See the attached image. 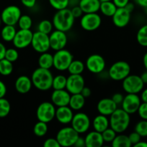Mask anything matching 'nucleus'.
<instances>
[{
    "label": "nucleus",
    "mask_w": 147,
    "mask_h": 147,
    "mask_svg": "<svg viewBox=\"0 0 147 147\" xmlns=\"http://www.w3.org/2000/svg\"><path fill=\"white\" fill-rule=\"evenodd\" d=\"M141 102H145L147 103V88H144L142 90V91L141 92Z\"/></svg>",
    "instance_id": "6e6d98bb"
},
{
    "label": "nucleus",
    "mask_w": 147,
    "mask_h": 147,
    "mask_svg": "<svg viewBox=\"0 0 147 147\" xmlns=\"http://www.w3.org/2000/svg\"><path fill=\"white\" fill-rule=\"evenodd\" d=\"M101 1L99 0H80L79 6L84 14L86 13H97L99 11Z\"/></svg>",
    "instance_id": "b1692460"
},
{
    "label": "nucleus",
    "mask_w": 147,
    "mask_h": 147,
    "mask_svg": "<svg viewBox=\"0 0 147 147\" xmlns=\"http://www.w3.org/2000/svg\"><path fill=\"white\" fill-rule=\"evenodd\" d=\"M80 93L85 98H89V96H91V94H92V90H91V89L89 88V87L84 86Z\"/></svg>",
    "instance_id": "603ef678"
},
{
    "label": "nucleus",
    "mask_w": 147,
    "mask_h": 147,
    "mask_svg": "<svg viewBox=\"0 0 147 147\" xmlns=\"http://www.w3.org/2000/svg\"><path fill=\"white\" fill-rule=\"evenodd\" d=\"M53 27H54L51 21L48 20H43L37 24V31L44 33V34H50L53 31Z\"/></svg>",
    "instance_id": "c9c22d12"
},
{
    "label": "nucleus",
    "mask_w": 147,
    "mask_h": 147,
    "mask_svg": "<svg viewBox=\"0 0 147 147\" xmlns=\"http://www.w3.org/2000/svg\"><path fill=\"white\" fill-rule=\"evenodd\" d=\"M118 7L115 6L112 1H102L99 7V11L105 17H112L116 11Z\"/></svg>",
    "instance_id": "cd10ccee"
},
{
    "label": "nucleus",
    "mask_w": 147,
    "mask_h": 147,
    "mask_svg": "<svg viewBox=\"0 0 147 147\" xmlns=\"http://www.w3.org/2000/svg\"><path fill=\"white\" fill-rule=\"evenodd\" d=\"M99 1L102 2V1H112V0H99Z\"/></svg>",
    "instance_id": "0e129e2a"
},
{
    "label": "nucleus",
    "mask_w": 147,
    "mask_h": 147,
    "mask_svg": "<svg viewBox=\"0 0 147 147\" xmlns=\"http://www.w3.org/2000/svg\"><path fill=\"white\" fill-rule=\"evenodd\" d=\"M44 147H60L59 142L56 139V138H48L46 140H45L43 143Z\"/></svg>",
    "instance_id": "a18cd8bd"
},
{
    "label": "nucleus",
    "mask_w": 147,
    "mask_h": 147,
    "mask_svg": "<svg viewBox=\"0 0 147 147\" xmlns=\"http://www.w3.org/2000/svg\"><path fill=\"white\" fill-rule=\"evenodd\" d=\"M79 134L71 126H65L59 129L56 134V139L61 146L70 147L74 145Z\"/></svg>",
    "instance_id": "39448f33"
},
{
    "label": "nucleus",
    "mask_w": 147,
    "mask_h": 147,
    "mask_svg": "<svg viewBox=\"0 0 147 147\" xmlns=\"http://www.w3.org/2000/svg\"><path fill=\"white\" fill-rule=\"evenodd\" d=\"M48 131V123L43 121H38L33 126V133L37 137H43Z\"/></svg>",
    "instance_id": "72a5a7b5"
},
{
    "label": "nucleus",
    "mask_w": 147,
    "mask_h": 147,
    "mask_svg": "<svg viewBox=\"0 0 147 147\" xmlns=\"http://www.w3.org/2000/svg\"><path fill=\"white\" fill-rule=\"evenodd\" d=\"M33 87L31 78L27 76H20L16 79L14 83V88L17 92L20 94H26L29 93Z\"/></svg>",
    "instance_id": "4be33fe9"
},
{
    "label": "nucleus",
    "mask_w": 147,
    "mask_h": 147,
    "mask_svg": "<svg viewBox=\"0 0 147 147\" xmlns=\"http://www.w3.org/2000/svg\"><path fill=\"white\" fill-rule=\"evenodd\" d=\"M84 86L85 80L82 74H70L69 77H67L66 89L71 95L80 93Z\"/></svg>",
    "instance_id": "f3484780"
},
{
    "label": "nucleus",
    "mask_w": 147,
    "mask_h": 147,
    "mask_svg": "<svg viewBox=\"0 0 147 147\" xmlns=\"http://www.w3.org/2000/svg\"><path fill=\"white\" fill-rule=\"evenodd\" d=\"M131 66L126 61L120 60L114 63L108 70V76L115 81H122L131 74Z\"/></svg>",
    "instance_id": "20e7f679"
},
{
    "label": "nucleus",
    "mask_w": 147,
    "mask_h": 147,
    "mask_svg": "<svg viewBox=\"0 0 147 147\" xmlns=\"http://www.w3.org/2000/svg\"><path fill=\"white\" fill-rule=\"evenodd\" d=\"M106 63L102 55L92 54L89 55L85 62V67L93 74H100L105 70Z\"/></svg>",
    "instance_id": "ddd939ff"
},
{
    "label": "nucleus",
    "mask_w": 147,
    "mask_h": 147,
    "mask_svg": "<svg viewBox=\"0 0 147 147\" xmlns=\"http://www.w3.org/2000/svg\"><path fill=\"white\" fill-rule=\"evenodd\" d=\"M1 22H1V17H0V25H1Z\"/></svg>",
    "instance_id": "69168bd1"
},
{
    "label": "nucleus",
    "mask_w": 147,
    "mask_h": 147,
    "mask_svg": "<svg viewBox=\"0 0 147 147\" xmlns=\"http://www.w3.org/2000/svg\"><path fill=\"white\" fill-rule=\"evenodd\" d=\"M71 126L79 134H82L87 132L90 128V119L85 113L79 112L74 115Z\"/></svg>",
    "instance_id": "f8f14e48"
},
{
    "label": "nucleus",
    "mask_w": 147,
    "mask_h": 147,
    "mask_svg": "<svg viewBox=\"0 0 147 147\" xmlns=\"http://www.w3.org/2000/svg\"><path fill=\"white\" fill-rule=\"evenodd\" d=\"M141 103V98L138 94L127 93L121 103V109L130 115H132L137 113Z\"/></svg>",
    "instance_id": "2eb2a0df"
},
{
    "label": "nucleus",
    "mask_w": 147,
    "mask_h": 147,
    "mask_svg": "<svg viewBox=\"0 0 147 147\" xmlns=\"http://www.w3.org/2000/svg\"><path fill=\"white\" fill-rule=\"evenodd\" d=\"M101 24L102 18L97 13H86L81 17L80 26L85 31H95L100 27Z\"/></svg>",
    "instance_id": "9b49d317"
},
{
    "label": "nucleus",
    "mask_w": 147,
    "mask_h": 147,
    "mask_svg": "<svg viewBox=\"0 0 147 147\" xmlns=\"http://www.w3.org/2000/svg\"><path fill=\"white\" fill-rule=\"evenodd\" d=\"M13 71V63L7 59L3 58L0 60V74L3 76H8Z\"/></svg>",
    "instance_id": "f704fd0d"
},
{
    "label": "nucleus",
    "mask_w": 147,
    "mask_h": 147,
    "mask_svg": "<svg viewBox=\"0 0 147 147\" xmlns=\"http://www.w3.org/2000/svg\"><path fill=\"white\" fill-rule=\"evenodd\" d=\"M66 80H67V78L63 75L60 74L53 76V82H52V88H53V90L66 89Z\"/></svg>",
    "instance_id": "473e14b6"
},
{
    "label": "nucleus",
    "mask_w": 147,
    "mask_h": 147,
    "mask_svg": "<svg viewBox=\"0 0 147 147\" xmlns=\"http://www.w3.org/2000/svg\"><path fill=\"white\" fill-rule=\"evenodd\" d=\"M6 50H7V48H6L5 45L0 42V60L4 58Z\"/></svg>",
    "instance_id": "5fc2aeb1"
},
{
    "label": "nucleus",
    "mask_w": 147,
    "mask_h": 147,
    "mask_svg": "<svg viewBox=\"0 0 147 147\" xmlns=\"http://www.w3.org/2000/svg\"><path fill=\"white\" fill-rule=\"evenodd\" d=\"M144 83L140 76L131 75L122 80V90L126 93L138 94L144 88Z\"/></svg>",
    "instance_id": "0eeeda50"
},
{
    "label": "nucleus",
    "mask_w": 147,
    "mask_h": 147,
    "mask_svg": "<svg viewBox=\"0 0 147 147\" xmlns=\"http://www.w3.org/2000/svg\"><path fill=\"white\" fill-rule=\"evenodd\" d=\"M33 32L31 30L20 29L16 32L12 40L13 45L16 49H24L31 45Z\"/></svg>",
    "instance_id": "4468645a"
},
{
    "label": "nucleus",
    "mask_w": 147,
    "mask_h": 147,
    "mask_svg": "<svg viewBox=\"0 0 147 147\" xmlns=\"http://www.w3.org/2000/svg\"><path fill=\"white\" fill-rule=\"evenodd\" d=\"M48 2L50 5L57 11L68 8L70 0H48Z\"/></svg>",
    "instance_id": "ea45409f"
},
{
    "label": "nucleus",
    "mask_w": 147,
    "mask_h": 147,
    "mask_svg": "<svg viewBox=\"0 0 147 147\" xmlns=\"http://www.w3.org/2000/svg\"><path fill=\"white\" fill-rule=\"evenodd\" d=\"M85 69V65L79 60H73L69 65L67 70L69 74L80 75L82 74Z\"/></svg>",
    "instance_id": "7c9ffc66"
},
{
    "label": "nucleus",
    "mask_w": 147,
    "mask_h": 147,
    "mask_svg": "<svg viewBox=\"0 0 147 147\" xmlns=\"http://www.w3.org/2000/svg\"><path fill=\"white\" fill-rule=\"evenodd\" d=\"M20 29L22 30H30L33 26V20L27 14H22L17 22Z\"/></svg>",
    "instance_id": "e433bc0d"
},
{
    "label": "nucleus",
    "mask_w": 147,
    "mask_h": 147,
    "mask_svg": "<svg viewBox=\"0 0 147 147\" xmlns=\"http://www.w3.org/2000/svg\"><path fill=\"white\" fill-rule=\"evenodd\" d=\"M50 49L54 51L64 49L68 43V37L66 32L56 30L49 34Z\"/></svg>",
    "instance_id": "dca6fc26"
},
{
    "label": "nucleus",
    "mask_w": 147,
    "mask_h": 147,
    "mask_svg": "<svg viewBox=\"0 0 147 147\" xmlns=\"http://www.w3.org/2000/svg\"><path fill=\"white\" fill-rule=\"evenodd\" d=\"M74 146L76 147H84L85 146V140L84 138H82L81 136H79L77 140L75 142Z\"/></svg>",
    "instance_id": "864d4df0"
},
{
    "label": "nucleus",
    "mask_w": 147,
    "mask_h": 147,
    "mask_svg": "<svg viewBox=\"0 0 147 147\" xmlns=\"http://www.w3.org/2000/svg\"><path fill=\"white\" fill-rule=\"evenodd\" d=\"M37 63L40 67L50 70L51 67H53V55L49 53L48 51L40 53Z\"/></svg>",
    "instance_id": "bb28decb"
},
{
    "label": "nucleus",
    "mask_w": 147,
    "mask_h": 147,
    "mask_svg": "<svg viewBox=\"0 0 147 147\" xmlns=\"http://www.w3.org/2000/svg\"><path fill=\"white\" fill-rule=\"evenodd\" d=\"M128 138H129V140L131 142L132 146H134V145L136 144L137 143L140 142L141 140V136L138 134L137 132H135L134 131L133 132H131L129 135H128Z\"/></svg>",
    "instance_id": "c03bdc74"
},
{
    "label": "nucleus",
    "mask_w": 147,
    "mask_h": 147,
    "mask_svg": "<svg viewBox=\"0 0 147 147\" xmlns=\"http://www.w3.org/2000/svg\"><path fill=\"white\" fill-rule=\"evenodd\" d=\"M19 53L16 48H8L6 50L4 58L7 59V60L12 62V63H14L17 61Z\"/></svg>",
    "instance_id": "79ce46f5"
},
{
    "label": "nucleus",
    "mask_w": 147,
    "mask_h": 147,
    "mask_svg": "<svg viewBox=\"0 0 147 147\" xmlns=\"http://www.w3.org/2000/svg\"><path fill=\"white\" fill-rule=\"evenodd\" d=\"M31 46L35 51L40 54L48 52L50 49L49 34H44L39 31L33 32Z\"/></svg>",
    "instance_id": "9d476101"
},
{
    "label": "nucleus",
    "mask_w": 147,
    "mask_h": 147,
    "mask_svg": "<svg viewBox=\"0 0 147 147\" xmlns=\"http://www.w3.org/2000/svg\"><path fill=\"white\" fill-rule=\"evenodd\" d=\"M134 131L138 134L142 138L147 136V120L141 119L135 124Z\"/></svg>",
    "instance_id": "58836bf2"
},
{
    "label": "nucleus",
    "mask_w": 147,
    "mask_h": 147,
    "mask_svg": "<svg viewBox=\"0 0 147 147\" xmlns=\"http://www.w3.org/2000/svg\"><path fill=\"white\" fill-rule=\"evenodd\" d=\"M111 98H112V100H113V101L118 106V105H121V103H122V100H123V98H124V96L122 94V93H114V94L112 95Z\"/></svg>",
    "instance_id": "de8ad7c7"
},
{
    "label": "nucleus",
    "mask_w": 147,
    "mask_h": 147,
    "mask_svg": "<svg viewBox=\"0 0 147 147\" xmlns=\"http://www.w3.org/2000/svg\"><path fill=\"white\" fill-rule=\"evenodd\" d=\"M85 98L81 93L71 94L69 100V106L73 111H80L85 105Z\"/></svg>",
    "instance_id": "a878e982"
},
{
    "label": "nucleus",
    "mask_w": 147,
    "mask_h": 147,
    "mask_svg": "<svg viewBox=\"0 0 147 147\" xmlns=\"http://www.w3.org/2000/svg\"><path fill=\"white\" fill-rule=\"evenodd\" d=\"M134 147H147V142H144V141H140L138 143L134 145Z\"/></svg>",
    "instance_id": "052dcab7"
},
{
    "label": "nucleus",
    "mask_w": 147,
    "mask_h": 147,
    "mask_svg": "<svg viewBox=\"0 0 147 147\" xmlns=\"http://www.w3.org/2000/svg\"><path fill=\"white\" fill-rule=\"evenodd\" d=\"M22 4L27 8H33L35 6L37 0H20Z\"/></svg>",
    "instance_id": "09e8293b"
},
{
    "label": "nucleus",
    "mask_w": 147,
    "mask_h": 147,
    "mask_svg": "<svg viewBox=\"0 0 147 147\" xmlns=\"http://www.w3.org/2000/svg\"><path fill=\"white\" fill-rule=\"evenodd\" d=\"M75 17L72 14L71 9L66 8L57 10L53 17L52 22L56 30L67 32L73 27Z\"/></svg>",
    "instance_id": "f03ea898"
},
{
    "label": "nucleus",
    "mask_w": 147,
    "mask_h": 147,
    "mask_svg": "<svg viewBox=\"0 0 147 147\" xmlns=\"http://www.w3.org/2000/svg\"><path fill=\"white\" fill-rule=\"evenodd\" d=\"M21 15L22 11L20 7L16 5H10L2 10L0 17L4 24L15 26Z\"/></svg>",
    "instance_id": "1a4fd4ad"
},
{
    "label": "nucleus",
    "mask_w": 147,
    "mask_h": 147,
    "mask_svg": "<svg viewBox=\"0 0 147 147\" xmlns=\"http://www.w3.org/2000/svg\"><path fill=\"white\" fill-rule=\"evenodd\" d=\"M143 64L145 67V70H147V52L144 54V57H143Z\"/></svg>",
    "instance_id": "680f3d73"
},
{
    "label": "nucleus",
    "mask_w": 147,
    "mask_h": 147,
    "mask_svg": "<svg viewBox=\"0 0 147 147\" xmlns=\"http://www.w3.org/2000/svg\"><path fill=\"white\" fill-rule=\"evenodd\" d=\"M84 140L86 147H101L105 143L102 134L95 130L89 132L85 136Z\"/></svg>",
    "instance_id": "5701e85b"
},
{
    "label": "nucleus",
    "mask_w": 147,
    "mask_h": 147,
    "mask_svg": "<svg viewBox=\"0 0 147 147\" xmlns=\"http://www.w3.org/2000/svg\"><path fill=\"white\" fill-rule=\"evenodd\" d=\"M71 11L72 14L75 17V19L79 18V17H81L84 14V12L82 11V9L80 8V7L79 5L74 6V7H72L71 9Z\"/></svg>",
    "instance_id": "49530a36"
},
{
    "label": "nucleus",
    "mask_w": 147,
    "mask_h": 147,
    "mask_svg": "<svg viewBox=\"0 0 147 147\" xmlns=\"http://www.w3.org/2000/svg\"><path fill=\"white\" fill-rule=\"evenodd\" d=\"M125 8L127 10H128V11H130L131 13H132L134 9H135V6H134V4L133 3H131V2H128V4L125 5Z\"/></svg>",
    "instance_id": "4d7b16f0"
},
{
    "label": "nucleus",
    "mask_w": 147,
    "mask_h": 147,
    "mask_svg": "<svg viewBox=\"0 0 147 147\" xmlns=\"http://www.w3.org/2000/svg\"><path fill=\"white\" fill-rule=\"evenodd\" d=\"M137 113L141 119L147 120V103L141 102Z\"/></svg>",
    "instance_id": "37998d69"
},
{
    "label": "nucleus",
    "mask_w": 147,
    "mask_h": 147,
    "mask_svg": "<svg viewBox=\"0 0 147 147\" xmlns=\"http://www.w3.org/2000/svg\"><path fill=\"white\" fill-rule=\"evenodd\" d=\"M112 1L118 8L125 7V5L129 2V0H112Z\"/></svg>",
    "instance_id": "8fccbe9b"
},
{
    "label": "nucleus",
    "mask_w": 147,
    "mask_h": 147,
    "mask_svg": "<svg viewBox=\"0 0 147 147\" xmlns=\"http://www.w3.org/2000/svg\"><path fill=\"white\" fill-rule=\"evenodd\" d=\"M73 60V55L68 50L64 48L57 50L53 55V67L59 71L67 70Z\"/></svg>",
    "instance_id": "423d86ee"
},
{
    "label": "nucleus",
    "mask_w": 147,
    "mask_h": 147,
    "mask_svg": "<svg viewBox=\"0 0 147 147\" xmlns=\"http://www.w3.org/2000/svg\"><path fill=\"white\" fill-rule=\"evenodd\" d=\"M118 105L112 100V98H105L98 101L97 104V110L99 114L110 116L116 109Z\"/></svg>",
    "instance_id": "aec40b11"
},
{
    "label": "nucleus",
    "mask_w": 147,
    "mask_h": 147,
    "mask_svg": "<svg viewBox=\"0 0 147 147\" xmlns=\"http://www.w3.org/2000/svg\"><path fill=\"white\" fill-rule=\"evenodd\" d=\"M7 93V86L4 83L0 80V98H4Z\"/></svg>",
    "instance_id": "3c124183"
},
{
    "label": "nucleus",
    "mask_w": 147,
    "mask_h": 147,
    "mask_svg": "<svg viewBox=\"0 0 147 147\" xmlns=\"http://www.w3.org/2000/svg\"><path fill=\"white\" fill-rule=\"evenodd\" d=\"M92 125L94 130L99 132V133H102L105 129L110 127L109 119L108 118V116L99 113V115L96 116L93 119Z\"/></svg>",
    "instance_id": "393cba45"
},
{
    "label": "nucleus",
    "mask_w": 147,
    "mask_h": 147,
    "mask_svg": "<svg viewBox=\"0 0 147 147\" xmlns=\"http://www.w3.org/2000/svg\"><path fill=\"white\" fill-rule=\"evenodd\" d=\"M146 138H147V136H146Z\"/></svg>",
    "instance_id": "774afa93"
},
{
    "label": "nucleus",
    "mask_w": 147,
    "mask_h": 147,
    "mask_svg": "<svg viewBox=\"0 0 147 147\" xmlns=\"http://www.w3.org/2000/svg\"><path fill=\"white\" fill-rule=\"evenodd\" d=\"M135 1L138 6L143 7V8L147 6V0H135Z\"/></svg>",
    "instance_id": "13d9d810"
},
{
    "label": "nucleus",
    "mask_w": 147,
    "mask_h": 147,
    "mask_svg": "<svg viewBox=\"0 0 147 147\" xmlns=\"http://www.w3.org/2000/svg\"><path fill=\"white\" fill-rule=\"evenodd\" d=\"M101 134H102V138L105 143H111L117 135L116 132L110 127H108Z\"/></svg>",
    "instance_id": "a19ab883"
},
{
    "label": "nucleus",
    "mask_w": 147,
    "mask_h": 147,
    "mask_svg": "<svg viewBox=\"0 0 147 147\" xmlns=\"http://www.w3.org/2000/svg\"><path fill=\"white\" fill-rule=\"evenodd\" d=\"M140 77H141V80H143L144 84H147V70H145V71L140 76Z\"/></svg>",
    "instance_id": "bf43d9fd"
},
{
    "label": "nucleus",
    "mask_w": 147,
    "mask_h": 147,
    "mask_svg": "<svg viewBox=\"0 0 147 147\" xmlns=\"http://www.w3.org/2000/svg\"><path fill=\"white\" fill-rule=\"evenodd\" d=\"M109 117L110 127L117 134L124 133L129 127L131 115L121 108H118Z\"/></svg>",
    "instance_id": "7ed1b4c3"
},
{
    "label": "nucleus",
    "mask_w": 147,
    "mask_h": 147,
    "mask_svg": "<svg viewBox=\"0 0 147 147\" xmlns=\"http://www.w3.org/2000/svg\"><path fill=\"white\" fill-rule=\"evenodd\" d=\"M11 111V104L5 98H0V118H4L8 116Z\"/></svg>",
    "instance_id": "4c0bfd02"
},
{
    "label": "nucleus",
    "mask_w": 147,
    "mask_h": 147,
    "mask_svg": "<svg viewBox=\"0 0 147 147\" xmlns=\"http://www.w3.org/2000/svg\"><path fill=\"white\" fill-rule=\"evenodd\" d=\"M78 1H80V0H78Z\"/></svg>",
    "instance_id": "338daca9"
},
{
    "label": "nucleus",
    "mask_w": 147,
    "mask_h": 147,
    "mask_svg": "<svg viewBox=\"0 0 147 147\" xmlns=\"http://www.w3.org/2000/svg\"><path fill=\"white\" fill-rule=\"evenodd\" d=\"M136 40L140 45L147 47V24L138 29L136 33Z\"/></svg>",
    "instance_id": "2f4dec72"
},
{
    "label": "nucleus",
    "mask_w": 147,
    "mask_h": 147,
    "mask_svg": "<svg viewBox=\"0 0 147 147\" xmlns=\"http://www.w3.org/2000/svg\"><path fill=\"white\" fill-rule=\"evenodd\" d=\"M71 94L66 89L53 90L50 96V100L56 107L69 106Z\"/></svg>",
    "instance_id": "6ab92c4d"
},
{
    "label": "nucleus",
    "mask_w": 147,
    "mask_h": 147,
    "mask_svg": "<svg viewBox=\"0 0 147 147\" xmlns=\"http://www.w3.org/2000/svg\"><path fill=\"white\" fill-rule=\"evenodd\" d=\"M131 13L125 7L118 8L112 17V23L118 28H123L128 24L131 21Z\"/></svg>",
    "instance_id": "a211bd4d"
},
{
    "label": "nucleus",
    "mask_w": 147,
    "mask_h": 147,
    "mask_svg": "<svg viewBox=\"0 0 147 147\" xmlns=\"http://www.w3.org/2000/svg\"><path fill=\"white\" fill-rule=\"evenodd\" d=\"M144 11H145L146 14V15H147V6L146 7H144Z\"/></svg>",
    "instance_id": "e2e57ef3"
},
{
    "label": "nucleus",
    "mask_w": 147,
    "mask_h": 147,
    "mask_svg": "<svg viewBox=\"0 0 147 147\" xmlns=\"http://www.w3.org/2000/svg\"><path fill=\"white\" fill-rule=\"evenodd\" d=\"M53 76L49 69L38 67L31 76L33 86L40 91H47L52 88Z\"/></svg>",
    "instance_id": "f257e3e1"
},
{
    "label": "nucleus",
    "mask_w": 147,
    "mask_h": 147,
    "mask_svg": "<svg viewBox=\"0 0 147 147\" xmlns=\"http://www.w3.org/2000/svg\"><path fill=\"white\" fill-rule=\"evenodd\" d=\"M74 115V111L69 106H61L56 108L55 119L61 124L66 125L71 123Z\"/></svg>",
    "instance_id": "412c9836"
},
{
    "label": "nucleus",
    "mask_w": 147,
    "mask_h": 147,
    "mask_svg": "<svg viewBox=\"0 0 147 147\" xmlns=\"http://www.w3.org/2000/svg\"><path fill=\"white\" fill-rule=\"evenodd\" d=\"M17 30L13 25L5 24L1 31V37L5 42H12Z\"/></svg>",
    "instance_id": "c756f323"
},
{
    "label": "nucleus",
    "mask_w": 147,
    "mask_h": 147,
    "mask_svg": "<svg viewBox=\"0 0 147 147\" xmlns=\"http://www.w3.org/2000/svg\"><path fill=\"white\" fill-rule=\"evenodd\" d=\"M56 111V106L52 102H42L39 104L36 110V117L37 121L47 123H50L55 119Z\"/></svg>",
    "instance_id": "6e6552de"
},
{
    "label": "nucleus",
    "mask_w": 147,
    "mask_h": 147,
    "mask_svg": "<svg viewBox=\"0 0 147 147\" xmlns=\"http://www.w3.org/2000/svg\"><path fill=\"white\" fill-rule=\"evenodd\" d=\"M112 147H131L132 146L129 140L128 135L123 134V133L117 134L116 136L111 142Z\"/></svg>",
    "instance_id": "c85d7f7f"
}]
</instances>
